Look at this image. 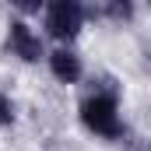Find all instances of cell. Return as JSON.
<instances>
[{"instance_id": "2", "label": "cell", "mask_w": 151, "mask_h": 151, "mask_svg": "<svg viewBox=\"0 0 151 151\" xmlns=\"http://www.w3.org/2000/svg\"><path fill=\"white\" fill-rule=\"evenodd\" d=\"M84 25V7L81 0H49L46 7V28L49 35L60 39V42H70Z\"/></svg>"}, {"instance_id": "3", "label": "cell", "mask_w": 151, "mask_h": 151, "mask_svg": "<svg viewBox=\"0 0 151 151\" xmlns=\"http://www.w3.org/2000/svg\"><path fill=\"white\" fill-rule=\"evenodd\" d=\"M7 46H11L14 56H21V60H28V63L42 60V42H39V35L25 25V21H11V28H7Z\"/></svg>"}, {"instance_id": "5", "label": "cell", "mask_w": 151, "mask_h": 151, "mask_svg": "<svg viewBox=\"0 0 151 151\" xmlns=\"http://www.w3.org/2000/svg\"><path fill=\"white\" fill-rule=\"evenodd\" d=\"M11 123H14V106L7 95H0V127H11Z\"/></svg>"}, {"instance_id": "7", "label": "cell", "mask_w": 151, "mask_h": 151, "mask_svg": "<svg viewBox=\"0 0 151 151\" xmlns=\"http://www.w3.org/2000/svg\"><path fill=\"white\" fill-rule=\"evenodd\" d=\"M109 4H113V11H116V14L130 18V0H109Z\"/></svg>"}, {"instance_id": "6", "label": "cell", "mask_w": 151, "mask_h": 151, "mask_svg": "<svg viewBox=\"0 0 151 151\" xmlns=\"http://www.w3.org/2000/svg\"><path fill=\"white\" fill-rule=\"evenodd\" d=\"M11 4H14V7H18L21 14H39L46 0H11Z\"/></svg>"}, {"instance_id": "1", "label": "cell", "mask_w": 151, "mask_h": 151, "mask_svg": "<svg viewBox=\"0 0 151 151\" xmlns=\"http://www.w3.org/2000/svg\"><path fill=\"white\" fill-rule=\"evenodd\" d=\"M81 119H84V127L95 130L99 137H119V134H123V123H119L113 95H91V99H84Z\"/></svg>"}, {"instance_id": "4", "label": "cell", "mask_w": 151, "mask_h": 151, "mask_svg": "<svg viewBox=\"0 0 151 151\" xmlns=\"http://www.w3.org/2000/svg\"><path fill=\"white\" fill-rule=\"evenodd\" d=\"M49 70L60 77L63 84H74L77 77H81V56H77V53H70V49L63 46V49L49 53Z\"/></svg>"}]
</instances>
